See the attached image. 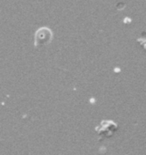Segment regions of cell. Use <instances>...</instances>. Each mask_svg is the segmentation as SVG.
Here are the masks:
<instances>
[{"label":"cell","instance_id":"6da1fadb","mask_svg":"<svg viewBox=\"0 0 146 155\" xmlns=\"http://www.w3.org/2000/svg\"><path fill=\"white\" fill-rule=\"evenodd\" d=\"M53 39V32L49 28L42 27L35 34V46L44 47L49 44Z\"/></svg>","mask_w":146,"mask_h":155},{"label":"cell","instance_id":"7a4b0ae2","mask_svg":"<svg viewBox=\"0 0 146 155\" xmlns=\"http://www.w3.org/2000/svg\"><path fill=\"white\" fill-rule=\"evenodd\" d=\"M117 130V124L113 121H103L99 127L96 128L98 135L103 138H108L114 134Z\"/></svg>","mask_w":146,"mask_h":155}]
</instances>
